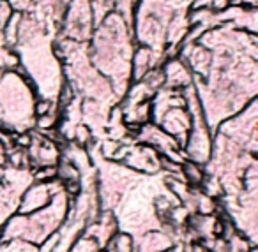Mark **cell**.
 Returning a JSON list of instances; mask_svg holds the SVG:
<instances>
[]
</instances>
